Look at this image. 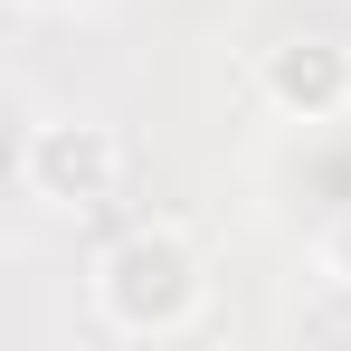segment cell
<instances>
[{
    "instance_id": "4",
    "label": "cell",
    "mask_w": 351,
    "mask_h": 351,
    "mask_svg": "<svg viewBox=\"0 0 351 351\" xmlns=\"http://www.w3.org/2000/svg\"><path fill=\"white\" fill-rule=\"evenodd\" d=\"M313 266H323V276H332V285L351 294V209L332 219V228H323V247H313Z\"/></svg>"
},
{
    "instance_id": "2",
    "label": "cell",
    "mask_w": 351,
    "mask_h": 351,
    "mask_svg": "<svg viewBox=\"0 0 351 351\" xmlns=\"http://www.w3.org/2000/svg\"><path fill=\"white\" fill-rule=\"evenodd\" d=\"M133 171V152H123L114 123H29V143H19V190L29 199H48V209H105Z\"/></svg>"
},
{
    "instance_id": "1",
    "label": "cell",
    "mask_w": 351,
    "mask_h": 351,
    "mask_svg": "<svg viewBox=\"0 0 351 351\" xmlns=\"http://www.w3.org/2000/svg\"><path fill=\"white\" fill-rule=\"evenodd\" d=\"M209 304V256L199 237L171 228V219H143L123 228L105 256H95V313L114 323L123 342H162V332H190Z\"/></svg>"
},
{
    "instance_id": "3",
    "label": "cell",
    "mask_w": 351,
    "mask_h": 351,
    "mask_svg": "<svg viewBox=\"0 0 351 351\" xmlns=\"http://www.w3.org/2000/svg\"><path fill=\"white\" fill-rule=\"evenodd\" d=\"M256 95L285 123H332L351 114V48L342 38H276L256 66Z\"/></svg>"
}]
</instances>
